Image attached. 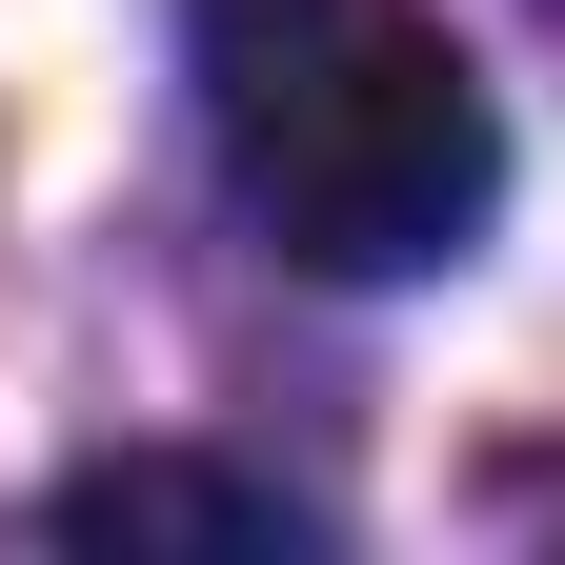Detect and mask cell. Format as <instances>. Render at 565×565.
I'll list each match as a JSON object with an SVG mask.
<instances>
[{"label": "cell", "instance_id": "1", "mask_svg": "<svg viewBox=\"0 0 565 565\" xmlns=\"http://www.w3.org/2000/svg\"><path fill=\"white\" fill-rule=\"evenodd\" d=\"M182 82L303 282H424L505 202V102L445 0H182Z\"/></svg>", "mask_w": 565, "mask_h": 565}, {"label": "cell", "instance_id": "2", "mask_svg": "<svg viewBox=\"0 0 565 565\" xmlns=\"http://www.w3.org/2000/svg\"><path fill=\"white\" fill-rule=\"evenodd\" d=\"M41 525L61 545H243V565H282V545H323L282 484H243V465H182V445H121V465H61L41 484Z\"/></svg>", "mask_w": 565, "mask_h": 565}]
</instances>
